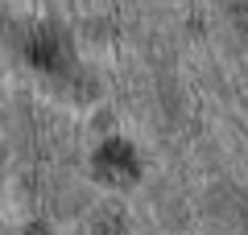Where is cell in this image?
<instances>
[{"label":"cell","instance_id":"2","mask_svg":"<svg viewBox=\"0 0 248 235\" xmlns=\"http://www.w3.org/2000/svg\"><path fill=\"white\" fill-rule=\"evenodd\" d=\"M99 169H104L112 182H124V177L137 174V165H133V157H128V148H124V145H108L104 157H99Z\"/></svg>","mask_w":248,"mask_h":235},{"label":"cell","instance_id":"1","mask_svg":"<svg viewBox=\"0 0 248 235\" xmlns=\"http://www.w3.org/2000/svg\"><path fill=\"white\" fill-rule=\"evenodd\" d=\"M29 58H33L37 66H62V62L71 58V42L62 37V29L42 25L33 37H29Z\"/></svg>","mask_w":248,"mask_h":235}]
</instances>
